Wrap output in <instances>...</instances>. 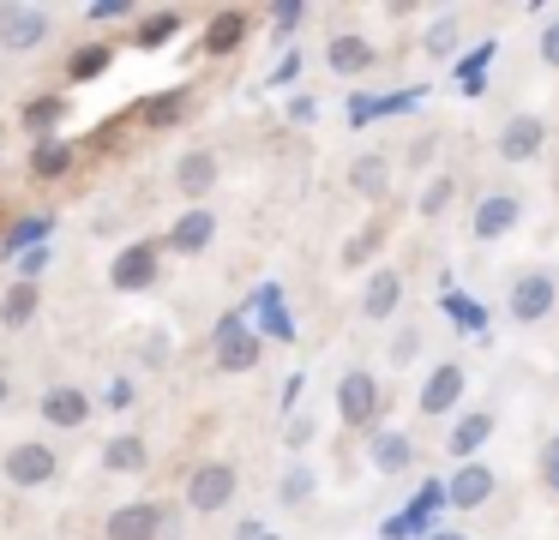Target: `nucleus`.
I'll return each mask as SVG.
<instances>
[{
	"label": "nucleus",
	"instance_id": "nucleus-41",
	"mask_svg": "<svg viewBox=\"0 0 559 540\" xmlns=\"http://www.w3.org/2000/svg\"><path fill=\"white\" fill-rule=\"evenodd\" d=\"M7 396H13V384H7V379H0V403H7Z\"/></svg>",
	"mask_w": 559,
	"mask_h": 540
},
{
	"label": "nucleus",
	"instance_id": "nucleus-8",
	"mask_svg": "<svg viewBox=\"0 0 559 540\" xmlns=\"http://www.w3.org/2000/svg\"><path fill=\"white\" fill-rule=\"evenodd\" d=\"M463 391H469V372H463L457 360H439V367L421 379V396H415V408H421L427 420H439V415H451V408L463 403Z\"/></svg>",
	"mask_w": 559,
	"mask_h": 540
},
{
	"label": "nucleus",
	"instance_id": "nucleus-34",
	"mask_svg": "<svg viewBox=\"0 0 559 540\" xmlns=\"http://www.w3.org/2000/svg\"><path fill=\"white\" fill-rule=\"evenodd\" d=\"M535 55H542V67H547V72H559V12L542 24V43H535Z\"/></svg>",
	"mask_w": 559,
	"mask_h": 540
},
{
	"label": "nucleus",
	"instance_id": "nucleus-12",
	"mask_svg": "<svg viewBox=\"0 0 559 540\" xmlns=\"http://www.w3.org/2000/svg\"><path fill=\"white\" fill-rule=\"evenodd\" d=\"M61 475V463H55V451L49 444H13V451H7V480H13V487H43V480H55Z\"/></svg>",
	"mask_w": 559,
	"mask_h": 540
},
{
	"label": "nucleus",
	"instance_id": "nucleus-32",
	"mask_svg": "<svg viewBox=\"0 0 559 540\" xmlns=\"http://www.w3.org/2000/svg\"><path fill=\"white\" fill-rule=\"evenodd\" d=\"M535 475H542V492H554V499H559V432L542 444V456H535Z\"/></svg>",
	"mask_w": 559,
	"mask_h": 540
},
{
	"label": "nucleus",
	"instance_id": "nucleus-29",
	"mask_svg": "<svg viewBox=\"0 0 559 540\" xmlns=\"http://www.w3.org/2000/svg\"><path fill=\"white\" fill-rule=\"evenodd\" d=\"M175 31H181V12H151V19L139 24V48H163Z\"/></svg>",
	"mask_w": 559,
	"mask_h": 540
},
{
	"label": "nucleus",
	"instance_id": "nucleus-25",
	"mask_svg": "<svg viewBox=\"0 0 559 540\" xmlns=\"http://www.w3.org/2000/svg\"><path fill=\"white\" fill-rule=\"evenodd\" d=\"M31 312H37V283H13L7 300H0V324H7V331H25Z\"/></svg>",
	"mask_w": 559,
	"mask_h": 540
},
{
	"label": "nucleus",
	"instance_id": "nucleus-37",
	"mask_svg": "<svg viewBox=\"0 0 559 540\" xmlns=\"http://www.w3.org/2000/svg\"><path fill=\"white\" fill-rule=\"evenodd\" d=\"M433 151H439V139H433V132L409 139V168H427V163H433Z\"/></svg>",
	"mask_w": 559,
	"mask_h": 540
},
{
	"label": "nucleus",
	"instance_id": "nucleus-28",
	"mask_svg": "<svg viewBox=\"0 0 559 540\" xmlns=\"http://www.w3.org/2000/svg\"><path fill=\"white\" fill-rule=\"evenodd\" d=\"M31 168H37V180H55V175H67V168H73V151H67V144H55V139H43L37 156H31Z\"/></svg>",
	"mask_w": 559,
	"mask_h": 540
},
{
	"label": "nucleus",
	"instance_id": "nucleus-26",
	"mask_svg": "<svg viewBox=\"0 0 559 540\" xmlns=\"http://www.w3.org/2000/svg\"><path fill=\"white\" fill-rule=\"evenodd\" d=\"M379 247H385V216H373V223H367L361 235H355L349 247H343V264H349V271H355V264H367V259H373Z\"/></svg>",
	"mask_w": 559,
	"mask_h": 540
},
{
	"label": "nucleus",
	"instance_id": "nucleus-22",
	"mask_svg": "<svg viewBox=\"0 0 559 540\" xmlns=\"http://www.w3.org/2000/svg\"><path fill=\"white\" fill-rule=\"evenodd\" d=\"M457 48H463V19L457 12H439V19L421 31V55L427 60H451Z\"/></svg>",
	"mask_w": 559,
	"mask_h": 540
},
{
	"label": "nucleus",
	"instance_id": "nucleus-5",
	"mask_svg": "<svg viewBox=\"0 0 559 540\" xmlns=\"http://www.w3.org/2000/svg\"><path fill=\"white\" fill-rule=\"evenodd\" d=\"M493 151H499V163H511V168L535 163V156L547 151V120L535 115V108H523V115H506V127H499Z\"/></svg>",
	"mask_w": 559,
	"mask_h": 540
},
{
	"label": "nucleus",
	"instance_id": "nucleus-17",
	"mask_svg": "<svg viewBox=\"0 0 559 540\" xmlns=\"http://www.w3.org/2000/svg\"><path fill=\"white\" fill-rule=\"evenodd\" d=\"M211 187H217V156L187 151L181 163H175V192H181V199H205Z\"/></svg>",
	"mask_w": 559,
	"mask_h": 540
},
{
	"label": "nucleus",
	"instance_id": "nucleus-19",
	"mask_svg": "<svg viewBox=\"0 0 559 540\" xmlns=\"http://www.w3.org/2000/svg\"><path fill=\"white\" fill-rule=\"evenodd\" d=\"M43 420H49V427H85V420H91V396L73 391V384H55V391L43 396Z\"/></svg>",
	"mask_w": 559,
	"mask_h": 540
},
{
	"label": "nucleus",
	"instance_id": "nucleus-4",
	"mask_svg": "<svg viewBox=\"0 0 559 540\" xmlns=\"http://www.w3.org/2000/svg\"><path fill=\"white\" fill-rule=\"evenodd\" d=\"M211 348H217V372H253L259 367V331L247 324V312H229V319H217V331H211Z\"/></svg>",
	"mask_w": 559,
	"mask_h": 540
},
{
	"label": "nucleus",
	"instance_id": "nucleus-33",
	"mask_svg": "<svg viewBox=\"0 0 559 540\" xmlns=\"http://www.w3.org/2000/svg\"><path fill=\"white\" fill-rule=\"evenodd\" d=\"M61 108H67V103H61L55 91H49V96H37V103L25 108V127H31V132H37V127H49V120H61Z\"/></svg>",
	"mask_w": 559,
	"mask_h": 540
},
{
	"label": "nucleus",
	"instance_id": "nucleus-20",
	"mask_svg": "<svg viewBox=\"0 0 559 540\" xmlns=\"http://www.w3.org/2000/svg\"><path fill=\"white\" fill-rule=\"evenodd\" d=\"M211 235H217V216H211L205 204H199V211H187L181 223L169 228V240H163V247H169V252H205V247H211Z\"/></svg>",
	"mask_w": 559,
	"mask_h": 540
},
{
	"label": "nucleus",
	"instance_id": "nucleus-1",
	"mask_svg": "<svg viewBox=\"0 0 559 540\" xmlns=\"http://www.w3.org/2000/svg\"><path fill=\"white\" fill-rule=\"evenodd\" d=\"M554 307H559V271L523 264L506 288V319L511 324H542V319H554Z\"/></svg>",
	"mask_w": 559,
	"mask_h": 540
},
{
	"label": "nucleus",
	"instance_id": "nucleus-9",
	"mask_svg": "<svg viewBox=\"0 0 559 540\" xmlns=\"http://www.w3.org/2000/svg\"><path fill=\"white\" fill-rule=\"evenodd\" d=\"M163 523H169V511L151 504V499H139V504H121V511L103 523V535L109 540H163Z\"/></svg>",
	"mask_w": 559,
	"mask_h": 540
},
{
	"label": "nucleus",
	"instance_id": "nucleus-16",
	"mask_svg": "<svg viewBox=\"0 0 559 540\" xmlns=\"http://www.w3.org/2000/svg\"><path fill=\"white\" fill-rule=\"evenodd\" d=\"M349 187L361 192L367 204H385V199H391V156H385V151L355 156V163H349Z\"/></svg>",
	"mask_w": 559,
	"mask_h": 540
},
{
	"label": "nucleus",
	"instance_id": "nucleus-31",
	"mask_svg": "<svg viewBox=\"0 0 559 540\" xmlns=\"http://www.w3.org/2000/svg\"><path fill=\"white\" fill-rule=\"evenodd\" d=\"M277 499H283V504H307V499H313V468H301V463H295L289 475H283Z\"/></svg>",
	"mask_w": 559,
	"mask_h": 540
},
{
	"label": "nucleus",
	"instance_id": "nucleus-11",
	"mask_svg": "<svg viewBox=\"0 0 559 540\" xmlns=\"http://www.w3.org/2000/svg\"><path fill=\"white\" fill-rule=\"evenodd\" d=\"M493 427H499L493 408H463L457 427L445 432V456H451V463H475V451H481V444L493 439Z\"/></svg>",
	"mask_w": 559,
	"mask_h": 540
},
{
	"label": "nucleus",
	"instance_id": "nucleus-36",
	"mask_svg": "<svg viewBox=\"0 0 559 540\" xmlns=\"http://www.w3.org/2000/svg\"><path fill=\"white\" fill-rule=\"evenodd\" d=\"M103 67H109V48H85V55H73V79H91V72H103Z\"/></svg>",
	"mask_w": 559,
	"mask_h": 540
},
{
	"label": "nucleus",
	"instance_id": "nucleus-23",
	"mask_svg": "<svg viewBox=\"0 0 559 540\" xmlns=\"http://www.w3.org/2000/svg\"><path fill=\"white\" fill-rule=\"evenodd\" d=\"M247 43V12H217V19L205 24V55H235V48Z\"/></svg>",
	"mask_w": 559,
	"mask_h": 540
},
{
	"label": "nucleus",
	"instance_id": "nucleus-21",
	"mask_svg": "<svg viewBox=\"0 0 559 540\" xmlns=\"http://www.w3.org/2000/svg\"><path fill=\"white\" fill-rule=\"evenodd\" d=\"M367 451H373V468H379V475H403V468L415 463V439H409V432H397V427H391V432H373V444H367Z\"/></svg>",
	"mask_w": 559,
	"mask_h": 540
},
{
	"label": "nucleus",
	"instance_id": "nucleus-7",
	"mask_svg": "<svg viewBox=\"0 0 559 540\" xmlns=\"http://www.w3.org/2000/svg\"><path fill=\"white\" fill-rule=\"evenodd\" d=\"M235 487H241V475H235L229 463H199L193 480H187V504H193L199 516L229 511V504H235Z\"/></svg>",
	"mask_w": 559,
	"mask_h": 540
},
{
	"label": "nucleus",
	"instance_id": "nucleus-38",
	"mask_svg": "<svg viewBox=\"0 0 559 540\" xmlns=\"http://www.w3.org/2000/svg\"><path fill=\"white\" fill-rule=\"evenodd\" d=\"M271 19H277V31H295V24L307 19V7H301V0H283V7L271 12Z\"/></svg>",
	"mask_w": 559,
	"mask_h": 540
},
{
	"label": "nucleus",
	"instance_id": "nucleus-18",
	"mask_svg": "<svg viewBox=\"0 0 559 540\" xmlns=\"http://www.w3.org/2000/svg\"><path fill=\"white\" fill-rule=\"evenodd\" d=\"M49 235H55V216H19V223L0 235V259H25V252L49 247Z\"/></svg>",
	"mask_w": 559,
	"mask_h": 540
},
{
	"label": "nucleus",
	"instance_id": "nucleus-24",
	"mask_svg": "<svg viewBox=\"0 0 559 540\" xmlns=\"http://www.w3.org/2000/svg\"><path fill=\"white\" fill-rule=\"evenodd\" d=\"M103 468H115V475H139V468H145V439H133V432L109 439L103 444Z\"/></svg>",
	"mask_w": 559,
	"mask_h": 540
},
{
	"label": "nucleus",
	"instance_id": "nucleus-39",
	"mask_svg": "<svg viewBox=\"0 0 559 540\" xmlns=\"http://www.w3.org/2000/svg\"><path fill=\"white\" fill-rule=\"evenodd\" d=\"M19 271H25V283H37L43 271H49V247H37V252H25V259H19Z\"/></svg>",
	"mask_w": 559,
	"mask_h": 540
},
{
	"label": "nucleus",
	"instance_id": "nucleus-15",
	"mask_svg": "<svg viewBox=\"0 0 559 540\" xmlns=\"http://www.w3.org/2000/svg\"><path fill=\"white\" fill-rule=\"evenodd\" d=\"M397 307H403V271H391V264H379V271L361 283V319L385 324Z\"/></svg>",
	"mask_w": 559,
	"mask_h": 540
},
{
	"label": "nucleus",
	"instance_id": "nucleus-35",
	"mask_svg": "<svg viewBox=\"0 0 559 540\" xmlns=\"http://www.w3.org/2000/svg\"><path fill=\"white\" fill-rule=\"evenodd\" d=\"M415 355H421V331L409 324V331H397V343H391V360H397V367H409Z\"/></svg>",
	"mask_w": 559,
	"mask_h": 540
},
{
	"label": "nucleus",
	"instance_id": "nucleus-6",
	"mask_svg": "<svg viewBox=\"0 0 559 540\" xmlns=\"http://www.w3.org/2000/svg\"><path fill=\"white\" fill-rule=\"evenodd\" d=\"M157 264H163V240H133V247L115 252L109 264V283L121 288V295H139V288L157 283Z\"/></svg>",
	"mask_w": 559,
	"mask_h": 540
},
{
	"label": "nucleus",
	"instance_id": "nucleus-40",
	"mask_svg": "<svg viewBox=\"0 0 559 540\" xmlns=\"http://www.w3.org/2000/svg\"><path fill=\"white\" fill-rule=\"evenodd\" d=\"M127 12H133L127 0H97V7H91V19H97V24H109V19H127Z\"/></svg>",
	"mask_w": 559,
	"mask_h": 540
},
{
	"label": "nucleus",
	"instance_id": "nucleus-27",
	"mask_svg": "<svg viewBox=\"0 0 559 540\" xmlns=\"http://www.w3.org/2000/svg\"><path fill=\"white\" fill-rule=\"evenodd\" d=\"M451 199H457V175H433L421 187V204H415V211H421V216H445Z\"/></svg>",
	"mask_w": 559,
	"mask_h": 540
},
{
	"label": "nucleus",
	"instance_id": "nucleus-13",
	"mask_svg": "<svg viewBox=\"0 0 559 540\" xmlns=\"http://www.w3.org/2000/svg\"><path fill=\"white\" fill-rule=\"evenodd\" d=\"M0 43L19 48V55L49 43V12L43 7H0Z\"/></svg>",
	"mask_w": 559,
	"mask_h": 540
},
{
	"label": "nucleus",
	"instance_id": "nucleus-10",
	"mask_svg": "<svg viewBox=\"0 0 559 540\" xmlns=\"http://www.w3.org/2000/svg\"><path fill=\"white\" fill-rule=\"evenodd\" d=\"M493 487H499V475L487 463H457V475L445 480V504L451 511H481L493 499Z\"/></svg>",
	"mask_w": 559,
	"mask_h": 540
},
{
	"label": "nucleus",
	"instance_id": "nucleus-30",
	"mask_svg": "<svg viewBox=\"0 0 559 540\" xmlns=\"http://www.w3.org/2000/svg\"><path fill=\"white\" fill-rule=\"evenodd\" d=\"M181 115H187V91H163L157 103H145L151 127H169V120H181Z\"/></svg>",
	"mask_w": 559,
	"mask_h": 540
},
{
	"label": "nucleus",
	"instance_id": "nucleus-3",
	"mask_svg": "<svg viewBox=\"0 0 559 540\" xmlns=\"http://www.w3.org/2000/svg\"><path fill=\"white\" fill-rule=\"evenodd\" d=\"M379 408H385V391H379V379L367 367H349L337 379V415H343V427H355V432H367L379 420Z\"/></svg>",
	"mask_w": 559,
	"mask_h": 540
},
{
	"label": "nucleus",
	"instance_id": "nucleus-14",
	"mask_svg": "<svg viewBox=\"0 0 559 540\" xmlns=\"http://www.w3.org/2000/svg\"><path fill=\"white\" fill-rule=\"evenodd\" d=\"M373 60H379V48L367 43L361 31H337V36L325 43V67L337 72V79H361V72L373 67Z\"/></svg>",
	"mask_w": 559,
	"mask_h": 540
},
{
	"label": "nucleus",
	"instance_id": "nucleus-42",
	"mask_svg": "<svg viewBox=\"0 0 559 540\" xmlns=\"http://www.w3.org/2000/svg\"><path fill=\"white\" fill-rule=\"evenodd\" d=\"M433 540H463V535H433Z\"/></svg>",
	"mask_w": 559,
	"mask_h": 540
},
{
	"label": "nucleus",
	"instance_id": "nucleus-2",
	"mask_svg": "<svg viewBox=\"0 0 559 540\" xmlns=\"http://www.w3.org/2000/svg\"><path fill=\"white\" fill-rule=\"evenodd\" d=\"M518 223H523V192L518 187H487L481 199H475L469 235L481 240V247H493V240H506Z\"/></svg>",
	"mask_w": 559,
	"mask_h": 540
}]
</instances>
